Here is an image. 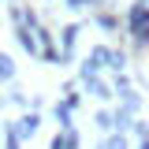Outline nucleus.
Masks as SVG:
<instances>
[{"label": "nucleus", "instance_id": "nucleus-1", "mask_svg": "<svg viewBox=\"0 0 149 149\" xmlns=\"http://www.w3.org/2000/svg\"><path fill=\"white\" fill-rule=\"evenodd\" d=\"M149 30V0H138L127 8V37H138Z\"/></svg>", "mask_w": 149, "mask_h": 149}, {"label": "nucleus", "instance_id": "nucleus-2", "mask_svg": "<svg viewBox=\"0 0 149 149\" xmlns=\"http://www.w3.org/2000/svg\"><path fill=\"white\" fill-rule=\"evenodd\" d=\"M15 37H19V45H22V52H26V56H41V41H37V30H30V26L15 22Z\"/></svg>", "mask_w": 149, "mask_h": 149}, {"label": "nucleus", "instance_id": "nucleus-3", "mask_svg": "<svg viewBox=\"0 0 149 149\" xmlns=\"http://www.w3.org/2000/svg\"><path fill=\"white\" fill-rule=\"evenodd\" d=\"M37 127H41V116H37V112H22V116L15 119V130H19L22 142H30V138L37 134Z\"/></svg>", "mask_w": 149, "mask_h": 149}, {"label": "nucleus", "instance_id": "nucleus-4", "mask_svg": "<svg viewBox=\"0 0 149 149\" xmlns=\"http://www.w3.org/2000/svg\"><path fill=\"white\" fill-rule=\"evenodd\" d=\"M78 22H71V26H63L60 30V52H63V60H71V52H74V41H78Z\"/></svg>", "mask_w": 149, "mask_h": 149}, {"label": "nucleus", "instance_id": "nucleus-5", "mask_svg": "<svg viewBox=\"0 0 149 149\" xmlns=\"http://www.w3.org/2000/svg\"><path fill=\"white\" fill-rule=\"evenodd\" d=\"M82 142H78V130H56V138H52V149H78Z\"/></svg>", "mask_w": 149, "mask_h": 149}, {"label": "nucleus", "instance_id": "nucleus-6", "mask_svg": "<svg viewBox=\"0 0 149 149\" xmlns=\"http://www.w3.org/2000/svg\"><path fill=\"white\" fill-rule=\"evenodd\" d=\"M71 104H67V101H56V104H52V116H56V123H60V130H71L74 127V123H71Z\"/></svg>", "mask_w": 149, "mask_h": 149}, {"label": "nucleus", "instance_id": "nucleus-7", "mask_svg": "<svg viewBox=\"0 0 149 149\" xmlns=\"http://www.w3.org/2000/svg\"><path fill=\"white\" fill-rule=\"evenodd\" d=\"M8 82H15V60L0 52V86H8Z\"/></svg>", "mask_w": 149, "mask_h": 149}, {"label": "nucleus", "instance_id": "nucleus-8", "mask_svg": "<svg viewBox=\"0 0 149 149\" xmlns=\"http://www.w3.org/2000/svg\"><path fill=\"white\" fill-rule=\"evenodd\" d=\"M82 86H86V90H90L93 97H97V101H108V97H112V90L104 86V82H101V78H86Z\"/></svg>", "mask_w": 149, "mask_h": 149}, {"label": "nucleus", "instance_id": "nucleus-9", "mask_svg": "<svg viewBox=\"0 0 149 149\" xmlns=\"http://www.w3.org/2000/svg\"><path fill=\"white\" fill-rule=\"evenodd\" d=\"M4 149H22V138H19L15 123H4Z\"/></svg>", "mask_w": 149, "mask_h": 149}, {"label": "nucleus", "instance_id": "nucleus-10", "mask_svg": "<svg viewBox=\"0 0 149 149\" xmlns=\"http://www.w3.org/2000/svg\"><path fill=\"white\" fill-rule=\"evenodd\" d=\"M97 127L104 130V134H116V112H104V108H101V112H97Z\"/></svg>", "mask_w": 149, "mask_h": 149}, {"label": "nucleus", "instance_id": "nucleus-11", "mask_svg": "<svg viewBox=\"0 0 149 149\" xmlns=\"http://www.w3.org/2000/svg\"><path fill=\"white\" fill-rule=\"evenodd\" d=\"M101 149H127V138H123V130H116V134H108V138L101 142Z\"/></svg>", "mask_w": 149, "mask_h": 149}, {"label": "nucleus", "instance_id": "nucleus-12", "mask_svg": "<svg viewBox=\"0 0 149 149\" xmlns=\"http://www.w3.org/2000/svg\"><path fill=\"white\" fill-rule=\"evenodd\" d=\"M97 26H101V30H116V26H119V19H116V15H104V11H101V15H97Z\"/></svg>", "mask_w": 149, "mask_h": 149}, {"label": "nucleus", "instance_id": "nucleus-13", "mask_svg": "<svg viewBox=\"0 0 149 149\" xmlns=\"http://www.w3.org/2000/svg\"><path fill=\"white\" fill-rule=\"evenodd\" d=\"M130 45H134L138 52H142V49H149V30H146V34H138V37H130Z\"/></svg>", "mask_w": 149, "mask_h": 149}, {"label": "nucleus", "instance_id": "nucleus-14", "mask_svg": "<svg viewBox=\"0 0 149 149\" xmlns=\"http://www.w3.org/2000/svg\"><path fill=\"white\" fill-rule=\"evenodd\" d=\"M123 67H127V56L116 52V56H112V71H123Z\"/></svg>", "mask_w": 149, "mask_h": 149}, {"label": "nucleus", "instance_id": "nucleus-15", "mask_svg": "<svg viewBox=\"0 0 149 149\" xmlns=\"http://www.w3.org/2000/svg\"><path fill=\"white\" fill-rule=\"evenodd\" d=\"M67 8H74V11L78 8H93V0H67Z\"/></svg>", "mask_w": 149, "mask_h": 149}, {"label": "nucleus", "instance_id": "nucleus-16", "mask_svg": "<svg viewBox=\"0 0 149 149\" xmlns=\"http://www.w3.org/2000/svg\"><path fill=\"white\" fill-rule=\"evenodd\" d=\"M138 149H149V138H142V146H138Z\"/></svg>", "mask_w": 149, "mask_h": 149}, {"label": "nucleus", "instance_id": "nucleus-17", "mask_svg": "<svg viewBox=\"0 0 149 149\" xmlns=\"http://www.w3.org/2000/svg\"><path fill=\"white\" fill-rule=\"evenodd\" d=\"M0 108H4V97H0Z\"/></svg>", "mask_w": 149, "mask_h": 149}, {"label": "nucleus", "instance_id": "nucleus-18", "mask_svg": "<svg viewBox=\"0 0 149 149\" xmlns=\"http://www.w3.org/2000/svg\"><path fill=\"white\" fill-rule=\"evenodd\" d=\"M0 130H4V123H0Z\"/></svg>", "mask_w": 149, "mask_h": 149}]
</instances>
